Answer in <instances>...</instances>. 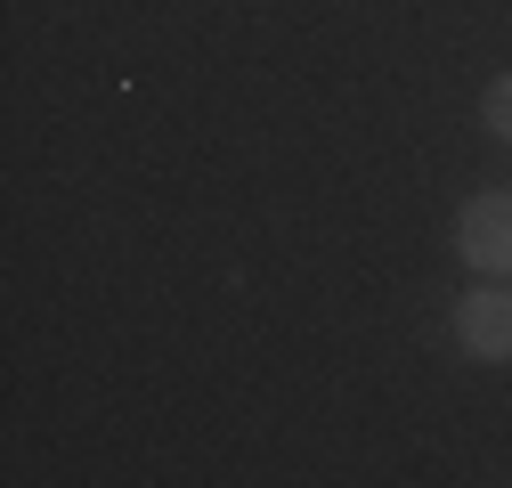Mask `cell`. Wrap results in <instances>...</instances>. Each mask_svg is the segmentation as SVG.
<instances>
[{
  "instance_id": "cell-1",
  "label": "cell",
  "mask_w": 512,
  "mask_h": 488,
  "mask_svg": "<svg viewBox=\"0 0 512 488\" xmlns=\"http://www.w3.org/2000/svg\"><path fill=\"white\" fill-rule=\"evenodd\" d=\"M456 342H464V358H480V366H512V285L504 277H480V285H464L456 293Z\"/></svg>"
},
{
  "instance_id": "cell-2",
  "label": "cell",
  "mask_w": 512,
  "mask_h": 488,
  "mask_svg": "<svg viewBox=\"0 0 512 488\" xmlns=\"http://www.w3.org/2000/svg\"><path fill=\"white\" fill-rule=\"evenodd\" d=\"M456 261L472 277H512V196L504 188H480L456 212Z\"/></svg>"
},
{
  "instance_id": "cell-3",
  "label": "cell",
  "mask_w": 512,
  "mask_h": 488,
  "mask_svg": "<svg viewBox=\"0 0 512 488\" xmlns=\"http://www.w3.org/2000/svg\"><path fill=\"white\" fill-rule=\"evenodd\" d=\"M480 131L512 147V74H496V82L480 90Z\"/></svg>"
}]
</instances>
